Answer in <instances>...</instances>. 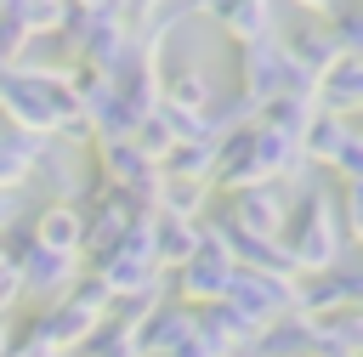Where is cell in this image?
Masks as SVG:
<instances>
[{"label":"cell","instance_id":"5bb4252c","mask_svg":"<svg viewBox=\"0 0 363 357\" xmlns=\"http://www.w3.org/2000/svg\"><path fill=\"white\" fill-rule=\"evenodd\" d=\"M28 238H34V244H45V249H68V255H79V244H85L79 204H68V198L45 204V210L34 215V227H28Z\"/></svg>","mask_w":363,"mask_h":357},{"label":"cell","instance_id":"cb8c5ba5","mask_svg":"<svg viewBox=\"0 0 363 357\" xmlns=\"http://www.w3.org/2000/svg\"><path fill=\"white\" fill-rule=\"evenodd\" d=\"M23 11H28V0H0V62H17L28 51V40H34Z\"/></svg>","mask_w":363,"mask_h":357},{"label":"cell","instance_id":"9c48e42d","mask_svg":"<svg viewBox=\"0 0 363 357\" xmlns=\"http://www.w3.org/2000/svg\"><path fill=\"white\" fill-rule=\"evenodd\" d=\"M182 340H193V306L164 295V300L136 323V351H142V357H170Z\"/></svg>","mask_w":363,"mask_h":357},{"label":"cell","instance_id":"7c38bea8","mask_svg":"<svg viewBox=\"0 0 363 357\" xmlns=\"http://www.w3.org/2000/svg\"><path fill=\"white\" fill-rule=\"evenodd\" d=\"M210 17L227 28L233 45H255V40H272V34H278V23H272V0H216Z\"/></svg>","mask_w":363,"mask_h":357},{"label":"cell","instance_id":"277c9868","mask_svg":"<svg viewBox=\"0 0 363 357\" xmlns=\"http://www.w3.org/2000/svg\"><path fill=\"white\" fill-rule=\"evenodd\" d=\"M96 176H102V187H119L136 204H153V193H159V159H147L130 136L96 142Z\"/></svg>","mask_w":363,"mask_h":357},{"label":"cell","instance_id":"30bf717a","mask_svg":"<svg viewBox=\"0 0 363 357\" xmlns=\"http://www.w3.org/2000/svg\"><path fill=\"white\" fill-rule=\"evenodd\" d=\"M312 108L352 119V113L363 108V57H335V62L318 74V85H312Z\"/></svg>","mask_w":363,"mask_h":357},{"label":"cell","instance_id":"3957f363","mask_svg":"<svg viewBox=\"0 0 363 357\" xmlns=\"http://www.w3.org/2000/svg\"><path fill=\"white\" fill-rule=\"evenodd\" d=\"M164 278L182 289V300H187V306H210V300H221V295H227V283H233V255H227L221 227H216L210 215H199V249H193L182 266H170Z\"/></svg>","mask_w":363,"mask_h":357},{"label":"cell","instance_id":"6da1fadb","mask_svg":"<svg viewBox=\"0 0 363 357\" xmlns=\"http://www.w3.org/2000/svg\"><path fill=\"white\" fill-rule=\"evenodd\" d=\"M278 244L289 249L295 272H323L340 261L346 249V221H340V204L329 193H306L301 204L284 210V227H278Z\"/></svg>","mask_w":363,"mask_h":357},{"label":"cell","instance_id":"d4e9b609","mask_svg":"<svg viewBox=\"0 0 363 357\" xmlns=\"http://www.w3.org/2000/svg\"><path fill=\"white\" fill-rule=\"evenodd\" d=\"M130 142H136V147H142L147 159H164V153L176 147V130H170V119H164V113L153 108V113H142V119L130 125Z\"/></svg>","mask_w":363,"mask_h":357},{"label":"cell","instance_id":"4fadbf2b","mask_svg":"<svg viewBox=\"0 0 363 357\" xmlns=\"http://www.w3.org/2000/svg\"><path fill=\"white\" fill-rule=\"evenodd\" d=\"M210 96H216V85H210V74H204L199 62H159V102L204 113Z\"/></svg>","mask_w":363,"mask_h":357},{"label":"cell","instance_id":"8fae6325","mask_svg":"<svg viewBox=\"0 0 363 357\" xmlns=\"http://www.w3.org/2000/svg\"><path fill=\"white\" fill-rule=\"evenodd\" d=\"M28 176H40L51 198H68V204H74L79 187H85V153H74V147H62L57 136H45L40 153H34V170H28Z\"/></svg>","mask_w":363,"mask_h":357},{"label":"cell","instance_id":"d6986e66","mask_svg":"<svg viewBox=\"0 0 363 357\" xmlns=\"http://www.w3.org/2000/svg\"><path fill=\"white\" fill-rule=\"evenodd\" d=\"M255 119H261V102L244 96V91H233V96H210V102H204V125H210V136L244 130V125H255Z\"/></svg>","mask_w":363,"mask_h":357},{"label":"cell","instance_id":"4dcf8cb0","mask_svg":"<svg viewBox=\"0 0 363 357\" xmlns=\"http://www.w3.org/2000/svg\"><path fill=\"white\" fill-rule=\"evenodd\" d=\"M312 357H335V351H312Z\"/></svg>","mask_w":363,"mask_h":357},{"label":"cell","instance_id":"d6a6232c","mask_svg":"<svg viewBox=\"0 0 363 357\" xmlns=\"http://www.w3.org/2000/svg\"><path fill=\"white\" fill-rule=\"evenodd\" d=\"M0 312H6V306H0Z\"/></svg>","mask_w":363,"mask_h":357},{"label":"cell","instance_id":"484cf974","mask_svg":"<svg viewBox=\"0 0 363 357\" xmlns=\"http://www.w3.org/2000/svg\"><path fill=\"white\" fill-rule=\"evenodd\" d=\"M329 170L340 176V181H363V130L352 125V136L335 147V159H329Z\"/></svg>","mask_w":363,"mask_h":357},{"label":"cell","instance_id":"7402d4cb","mask_svg":"<svg viewBox=\"0 0 363 357\" xmlns=\"http://www.w3.org/2000/svg\"><path fill=\"white\" fill-rule=\"evenodd\" d=\"M312 96H267L261 102V125H272V130H284V136H295L301 142V130L312 125Z\"/></svg>","mask_w":363,"mask_h":357},{"label":"cell","instance_id":"44dd1931","mask_svg":"<svg viewBox=\"0 0 363 357\" xmlns=\"http://www.w3.org/2000/svg\"><path fill=\"white\" fill-rule=\"evenodd\" d=\"M153 210L182 215V221H199V215H204V181H176V176H159Z\"/></svg>","mask_w":363,"mask_h":357},{"label":"cell","instance_id":"f546056e","mask_svg":"<svg viewBox=\"0 0 363 357\" xmlns=\"http://www.w3.org/2000/svg\"><path fill=\"white\" fill-rule=\"evenodd\" d=\"M295 6H301V11H318V17H323V11L335 6V0H295Z\"/></svg>","mask_w":363,"mask_h":357},{"label":"cell","instance_id":"ac0fdd59","mask_svg":"<svg viewBox=\"0 0 363 357\" xmlns=\"http://www.w3.org/2000/svg\"><path fill=\"white\" fill-rule=\"evenodd\" d=\"M210 170H216V136L176 142V147L159 159V176H176V181H204V187H210Z\"/></svg>","mask_w":363,"mask_h":357},{"label":"cell","instance_id":"5b68a950","mask_svg":"<svg viewBox=\"0 0 363 357\" xmlns=\"http://www.w3.org/2000/svg\"><path fill=\"white\" fill-rule=\"evenodd\" d=\"M284 210H289V193L284 181H255V187H238L227 193V210L216 221H227L233 232H250V238H278L284 227Z\"/></svg>","mask_w":363,"mask_h":357},{"label":"cell","instance_id":"ba28073f","mask_svg":"<svg viewBox=\"0 0 363 357\" xmlns=\"http://www.w3.org/2000/svg\"><path fill=\"white\" fill-rule=\"evenodd\" d=\"M221 300H233L238 312H250V317L267 329L272 317L295 312V278H272V272H244V266H233V283H227Z\"/></svg>","mask_w":363,"mask_h":357},{"label":"cell","instance_id":"8992f818","mask_svg":"<svg viewBox=\"0 0 363 357\" xmlns=\"http://www.w3.org/2000/svg\"><path fill=\"white\" fill-rule=\"evenodd\" d=\"M108 79H113V102L130 113V125L159 108V51H147V45L130 40L125 57L108 68Z\"/></svg>","mask_w":363,"mask_h":357},{"label":"cell","instance_id":"52a82bcc","mask_svg":"<svg viewBox=\"0 0 363 357\" xmlns=\"http://www.w3.org/2000/svg\"><path fill=\"white\" fill-rule=\"evenodd\" d=\"M363 300V272H352V266H323V272H301L295 278V312H306V317H329V312H340V306H357Z\"/></svg>","mask_w":363,"mask_h":357},{"label":"cell","instance_id":"7a4b0ae2","mask_svg":"<svg viewBox=\"0 0 363 357\" xmlns=\"http://www.w3.org/2000/svg\"><path fill=\"white\" fill-rule=\"evenodd\" d=\"M312 74L284 51V40H255V45H238V91L267 102V96H312Z\"/></svg>","mask_w":363,"mask_h":357},{"label":"cell","instance_id":"4316f807","mask_svg":"<svg viewBox=\"0 0 363 357\" xmlns=\"http://www.w3.org/2000/svg\"><path fill=\"white\" fill-rule=\"evenodd\" d=\"M17 300V261L0 249V306H11Z\"/></svg>","mask_w":363,"mask_h":357},{"label":"cell","instance_id":"83f0119b","mask_svg":"<svg viewBox=\"0 0 363 357\" xmlns=\"http://www.w3.org/2000/svg\"><path fill=\"white\" fill-rule=\"evenodd\" d=\"M170 357H216V351H210V346H204V340H199V334H193V340H182V346H176V351H170Z\"/></svg>","mask_w":363,"mask_h":357},{"label":"cell","instance_id":"ffe728a7","mask_svg":"<svg viewBox=\"0 0 363 357\" xmlns=\"http://www.w3.org/2000/svg\"><path fill=\"white\" fill-rule=\"evenodd\" d=\"M346 136H352V119H340V113H312V125L301 130V153H306L312 164H329Z\"/></svg>","mask_w":363,"mask_h":357},{"label":"cell","instance_id":"1f68e13d","mask_svg":"<svg viewBox=\"0 0 363 357\" xmlns=\"http://www.w3.org/2000/svg\"><path fill=\"white\" fill-rule=\"evenodd\" d=\"M51 357H68V351H51Z\"/></svg>","mask_w":363,"mask_h":357},{"label":"cell","instance_id":"603a6c76","mask_svg":"<svg viewBox=\"0 0 363 357\" xmlns=\"http://www.w3.org/2000/svg\"><path fill=\"white\" fill-rule=\"evenodd\" d=\"M79 351H85V357H142V351H136V334H130L125 323H113V317H102V323L79 340Z\"/></svg>","mask_w":363,"mask_h":357},{"label":"cell","instance_id":"f1b7e54d","mask_svg":"<svg viewBox=\"0 0 363 357\" xmlns=\"http://www.w3.org/2000/svg\"><path fill=\"white\" fill-rule=\"evenodd\" d=\"M68 6H79V11H119L125 0H68Z\"/></svg>","mask_w":363,"mask_h":357},{"label":"cell","instance_id":"2e32d148","mask_svg":"<svg viewBox=\"0 0 363 357\" xmlns=\"http://www.w3.org/2000/svg\"><path fill=\"white\" fill-rule=\"evenodd\" d=\"M284 51H289V57H295V62H301L312 79H318V74H323L335 57H346V51H340V40L329 34V23H323V17H318V23H301V28L284 40Z\"/></svg>","mask_w":363,"mask_h":357},{"label":"cell","instance_id":"9a60e30c","mask_svg":"<svg viewBox=\"0 0 363 357\" xmlns=\"http://www.w3.org/2000/svg\"><path fill=\"white\" fill-rule=\"evenodd\" d=\"M261 357H312V317L306 312H284L255 334Z\"/></svg>","mask_w":363,"mask_h":357},{"label":"cell","instance_id":"e0dca14e","mask_svg":"<svg viewBox=\"0 0 363 357\" xmlns=\"http://www.w3.org/2000/svg\"><path fill=\"white\" fill-rule=\"evenodd\" d=\"M193 249H199V221H182V215L153 210V261L170 272V266H182Z\"/></svg>","mask_w":363,"mask_h":357}]
</instances>
